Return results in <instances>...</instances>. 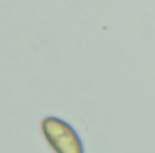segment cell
Wrapping results in <instances>:
<instances>
[{"instance_id": "1", "label": "cell", "mask_w": 155, "mask_h": 153, "mask_svg": "<svg viewBox=\"0 0 155 153\" xmlns=\"http://www.w3.org/2000/svg\"><path fill=\"white\" fill-rule=\"evenodd\" d=\"M41 132L52 149L58 153H82L83 145L73 128L56 117H46Z\"/></svg>"}]
</instances>
